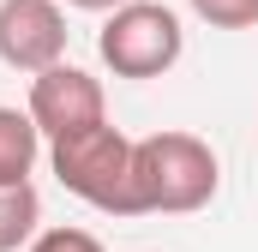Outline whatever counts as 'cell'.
Segmentation results:
<instances>
[{"instance_id":"cell-1","label":"cell","mask_w":258,"mask_h":252,"mask_svg":"<svg viewBox=\"0 0 258 252\" xmlns=\"http://www.w3.org/2000/svg\"><path fill=\"white\" fill-rule=\"evenodd\" d=\"M222 186V162L198 132L132 138V216H192Z\"/></svg>"},{"instance_id":"cell-2","label":"cell","mask_w":258,"mask_h":252,"mask_svg":"<svg viewBox=\"0 0 258 252\" xmlns=\"http://www.w3.org/2000/svg\"><path fill=\"white\" fill-rule=\"evenodd\" d=\"M48 168L72 198H84L90 210L132 216V138L120 126L96 120L84 132L48 138Z\"/></svg>"},{"instance_id":"cell-3","label":"cell","mask_w":258,"mask_h":252,"mask_svg":"<svg viewBox=\"0 0 258 252\" xmlns=\"http://www.w3.org/2000/svg\"><path fill=\"white\" fill-rule=\"evenodd\" d=\"M180 48L186 30L162 0H120L96 30V54L114 78H162L180 60Z\"/></svg>"},{"instance_id":"cell-4","label":"cell","mask_w":258,"mask_h":252,"mask_svg":"<svg viewBox=\"0 0 258 252\" xmlns=\"http://www.w3.org/2000/svg\"><path fill=\"white\" fill-rule=\"evenodd\" d=\"M30 120L42 126V138H66V132H84V126L108 120V102H102V84L72 60H54L42 72H30Z\"/></svg>"},{"instance_id":"cell-5","label":"cell","mask_w":258,"mask_h":252,"mask_svg":"<svg viewBox=\"0 0 258 252\" xmlns=\"http://www.w3.org/2000/svg\"><path fill=\"white\" fill-rule=\"evenodd\" d=\"M0 60L12 72L66 60V12L54 0H0Z\"/></svg>"},{"instance_id":"cell-6","label":"cell","mask_w":258,"mask_h":252,"mask_svg":"<svg viewBox=\"0 0 258 252\" xmlns=\"http://www.w3.org/2000/svg\"><path fill=\"white\" fill-rule=\"evenodd\" d=\"M36 156H42V126L30 120V108H6L0 102V186L30 180Z\"/></svg>"},{"instance_id":"cell-7","label":"cell","mask_w":258,"mask_h":252,"mask_svg":"<svg viewBox=\"0 0 258 252\" xmlns=\"http://www.w3.org/2000/svg\"><path fill=\"white\" fill-rule=\"evenodd\" d=\"M36 228H42V198H36V186H30V180L0 186V252L30 246Z\"/></svg>"},{"instance_id":"cell-8","label":"cell","mask_w":258,"mask_h":252,"mask_svg":"<svg viewBox=\"0 0 258 252\" xmlns=\"http://www.w3.org/2000/svg\"><path fill=\"white\" fill-rule=\"evenodd\" d=\"M210 30H252L258 24V0H186Z\"/></svg>"},{"instance_id":"cell-9","label":"cell","mask_w":258,"mask_h":252,"mask_svg":"<svg viewBox=\"0 0 258 252\" xmlns=\"http://www.w3.org/2000/svg\"><path fill=\"white\" fill-rule=\"evenodd\" d=\"M24 252H102V240L84 228H36V240Z\"/></svg>"},{"instance_id":"cell-10","label":"cell","mask_w":258,"mask_h":252,"mask_svg":"<svg viewBox=\"0 0 258 252\" xmlns=\"http://www.w3.org/2000/svg\"><path fill=\"white\" fill-rule=\"evenodd\" d=\"M66 6H78V12H114L120 0H66Z\"/></svg>"}]
</instances>
